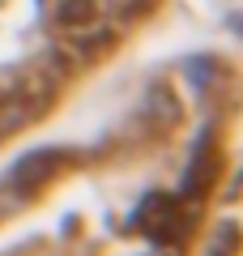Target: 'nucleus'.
<instances>
[{
	"instance_id": "1",
	"label": "nucleus",
	"mask_w": 243,
	"mask_h": 256,
	"mask_svg": "<svg viewBox=\"0 0 243 256\" xmlns=\"http://www.w3.org/2000/svg\"><path fill=\"white\" fill-rule=\"evenodd\" d=\"M47 13L64 30H86L94 22V0H47Z\"/></svg>"
}]
</instances>
